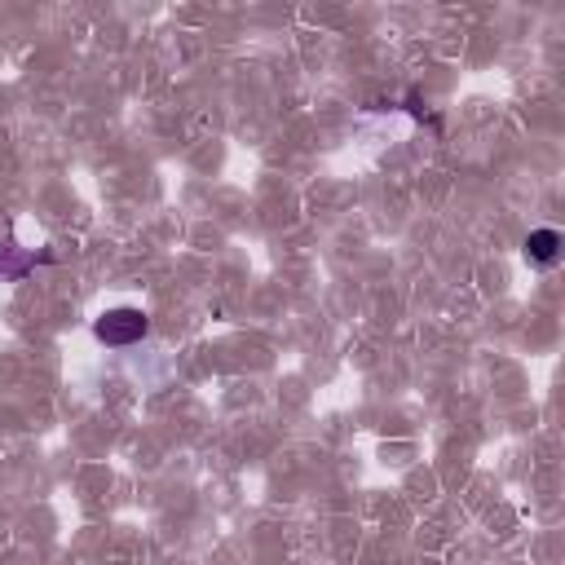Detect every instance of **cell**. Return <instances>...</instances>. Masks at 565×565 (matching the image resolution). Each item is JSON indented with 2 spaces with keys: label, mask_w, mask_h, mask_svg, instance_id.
Returning a JSON list of instances; mask_svg holds the SVG:
<instances>
[{
  "label": "cell",
  "mask_w": 565,
  "mask_h": 565,
  "mask_svg": "<svg viewBox=\"0 0 565 565\" xmlns=\"http://www.w3.org/2000/svg\"><path fill=\"white\" fill-rule=\"evenodd\" d=\"M146 331H150V318H146L141 309H132V305L106 309V313H97V322H93V335H97L102 344H110V349H128V344L146 340Z\"/></svg>",
  "instance_id": "1"
},
{
  "label": "cell",
  "mask_w": 565,
  "mask_h": 565,
  "mask_svg": "<svg viewBox=\"0 0 565 565\" xmlns=\"http://www.w3.org/2000/svg\"><path fill=\"white\" fill-rule=\"evenodd\" d=\"M561 256H565L561 230H530V238H525V260H530L534 269H552Z\"/></svg>",
  "instance_id": "2"
},
{
  "label": "cell",
  "mask_w": 565,
  "mask_h": 565,
  "mask_svg": "<svg viewBox=\"0 0 565 565\" xmlns=\"http://www.w3.org/2000/svg\"><path fill=\"white\" fill-rule=\"evenodd\" d=\"M31 265H35V256H31L26 247H18L13 238H4V243H0V278H9V282H13V278H22Z\"/></svg>",
  "instance_id": "3"
}]
</instances>
